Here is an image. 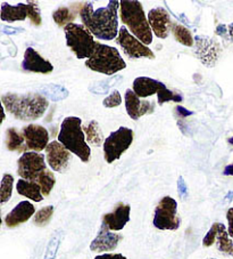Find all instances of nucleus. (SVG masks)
<instances>
[{
    "mask_svg": "<svg viewBox=\"0 0 233 259\" xmlns=\"http://www.w3.org/2000/svg\"><path fill=\"white\" fill-rule=\"evenodd\" d=\"M39 93L52 102L63 101L69 96V91H67L64 86H61V84L56 83L43 84V86L40 87Z\"/></svg>",
    "mask_w": 233,
    "mask_h": 259,
    "instance_id": "obj_23",
    "label": "nucleus"
},
{
    "mask_svg": "<svg viewBox=\"0 0 233 259\" xmlns=\"http://www.w3.org/2000/svg\"><path fill=\"white\" fill-rule=\"evenodd\" d=\"M53 215V207L52 205H47V207H43L40 209L39 211L35 212L33 222L35 225L38 226H44L47 225L49 222H50L51 217Z\"/></svg>",
    "mask_w": 233,
    "mask_h": 259,
    "instance_id": "obj_33",
    "label": "nucleus"
},
{
    "mask_svg": "<svg viewBox=\"0 0 233 259\" xmlns=\"http://www.w3.org/2000/svg\"><path fill=\"white\" fill-rule=\"evenodd\" d=\"M22 134L24 136L28 152L34 151L39 153V152L47 149L49 144V133L44 127L40 126V124H28L23 128Z\"/></svg>",
    "mask_w": 233,
    "mask_h": 259,
    "instance_id": "obj_15",
    "label": "nucleus"
},
{
    "mask_svg": "<svg viewBox=\"0 0 233 259\" xmlns=\"http://www.w3.org/2000/svg\"><path fill=\"white\" fill-rule=\"evenodd\" d=\"M35 183H38V184L41 186L43 196H48L56 184V178L53 176V174L47 169L46 171H43L41 174V176L38 178V181Z\"/></svg>",
    "mask_w": 233,
    "mask_h": 259,
    "instance_id": "obj_31",
    "label": "nucleus"
},
{
    "mask_svg": "<svg viewBox=\"0 0 233 259\" xmlns=\"http://www.w3.org/2000/svg\"><path fill=\"white\" fill-rule=\"evenodd\" d=\"M172 33L179 44L187 47H192L195 45V38L192 37L191 31L180 23H173Z\"/></svg>",
    "mask_w": 233,
    "mask_h": 259,
    "instance_id": "obj_28",
    "label": "nucleus"
},
{
    "mask_svg": "<svg viewBox=\"0 0 233 259\" xmlns=\"http://www.w3.org/2000/svg\"><path fill=\"white\" fill-rule=\"evenodd\" d=\"M58 142L62 143L71 153L79 157L82 162H88L91 155L90 146L86 142V134L82 129V120L78 117H67L61 124Z\"/></svg>",
    "mask_w": 233,
    "mask_h": 259,
    "instance_id": "obj_3",
    "label": "nucleus"
},
{
    "mask_svg": "<svg viewBox=\"0 0 233 259\" xmlns=\"http://www.w3.org/2000/svg\"><path fill=\"white\" fill-rule=\"evenodd\" d=\"M178 193L180 195L181 199H187L189 196V191H188V186L185 182V178L182 176L179 177L178 180Z\"/></svg>",
    "mask_w": 233,
    "mask_h": 259,
    "instance_id": "obj_37",
    "label": "nucleus"
},
{
    "mask_svg": "<svg viewBox=\"0 0 233 259\" xmlns=\"http://www.w3.org/2000/svg\"><path fill=\"white\" fill-rule=\"evenodd\" d=\"M46 159L53 171L64 172L70 166L71 152L62 143L53 141L47 146Z\"/></svg>",
    "mask_w": 233,
    "mask_h": 259,
    "instance_id": "obj_13",
    "label": "nucleus"
},
{
    "mask_svg": "<svg viewBox=\"0 0 233 259\" xmlns=\"http://www.w3.org/2000/svg\"><path fill=\"white\" fill-rule=\"evenodd\" d=\"M28 17L31 21V23L33 25H41L42 19H41V13H40V8L38 7L37 3L29 2L28 3Z\"/></svg>",
    "mask_w": 233,
    "mask_h": 259,
    "instance_id": "obj_34",
    "label": "nucleus"
},
{
    "mask_svg": "<svg viewBox=\"0 0 233 259\" xmlns=\"http://www.w3.org/2000/svg\"><path fill=\"white\" fill-rule=\"evenodd\" d=\"M86 66L95 72L113 75L127 68V64L121 56L119 49L98 42L95 53L86 61Z\"/></svg>",
    "mask_w": 233,
    "mask_h": 259,
    "instance_id": "obj_5",
    "label": "nucleus"
},
{
    "mask_svg": "<svg viewBox=\"0 0 233 259\" xmlns=\"http://www.w3.org/2000/svg\"><path fill=\"white\" fill-rule=\"evenodd\" d=\"M196 56L200 60L201 63L207 68H213L221 54L222 48L217 41L213 38L205 35H196L195 37Z\"/></svg>",
    "mask_w": 233,
    "mask_h": 259,
    "instance_id": "obj_12",
    "label": "nucleus"
},
{
    "mask_svg": "<svg viewBox=\"0 0 233 259\" xmlns=\"http://www.w3.org/2000/svg\"><path fill=\"white\" fill-rule=\"evenodd\" d=\"M226 220H227V232L228 235L233 239V208H230L226 212Z\"/></svg>",
    "mask_w": 233,
    "mask_h": 259,
    "instance_id": "obj_38",
    "label": "nucleus"
},
{
    "mask_svg": "<svg viewBox=\"0 0 233 259\" xmlns=\"http://www.w3.org/2000/svg\"><path fill=\"white\" fill-rule=\"evenodd\" d=\"M131 207L129 204L119 203L115 209L102 217V225H105L110 231H121L130 221Z\"/></svg>",
    "mask_w": 233,
    "mask_h": 259,
    "instance_id": "obj_18",
    "label": "nucleus"
},
{
    "mask_svg": "<svg viewBox=\"0 0 233 259\" xmlns=\"http://www.w3.org/2000/svg\"><path fill=\"white\" fill-rule=\"evenodd\" d=\"M28 4H19V5L13 6L7 3L2 4V14L0 19L4 22H13L24 21L28 17Z\"/></svg>",
    "mask_w": 233,
    "mask_h": 259,
    "instance_id": "obj_21",
    "label": "nucleus"
},
{
    "mask_svg": "<svg viewBox=\"0 0 233 259\" xmlns=\"http://www.w3.org/2000/svg\"><path fill=\"white\" fill-rule=\"evenodd\" d=\"M227 142H228V143H230V144H231V145H233V137H231V138H228V140H227Z\"/></svg>",
    "mask_w": 233,
    "mask_h": 259,
    "instance_id": "obj_46",
    "label": "nucleus"
},
{
    "mask_svg": "<svg viewBox=\"0 0 233 259\" xmlns=\"http://www.w3.org/2000/svg\"><path fill=\"white\" fill-rule=\"evenodd\" d=\"M125 109L128 115L133 120H139L146 114H150L155 110V103L141 100L133 89H128L125 92Z\"/></svg>",
    "mask_w": 233,
    "mask_h": 259,
    "instance_id": "obj_16",
    "label": "nucleus"
},
{
    "mask_svg": "<svg viewBox=\"0 0 233 259\" xmlns=\"http://www.w3.org/2000/svg\"><path fill=\"white\" fill-rule=\"evenodd\" d=\"M3 33L5 34H17L20 32H24V29L23 28H13V26H7V25H4L2 28Z\"/></svg>",
    "mask_w": 233,
    "mask_h": 259,
    "instance_id": "obj_39",
    "label": "nucleus"
},
{
    "mask_svg": "<svg viewBox=\"0 0 233 259\" xmlns=\"http://www.w3.org/2000/svg\"><path fill=\"white\" fill-rule=\"evenodd\" d=\"M75 13L70 10L69 7H64L62 6L60 8L52 13V19L53 21L56 22V24H58L60 26H67L71 23H73L75 20Z\"/></svg>",
    "mask_w": 233,
    "mask_h": 259,
    "instance_id": "obj_29",
    "label": "nucleus"
},
{
    "mask_svg": "<svg viewBox=\"0 0 233 259\" xmlns=\"http://www.w3.org/2000/svg\"><path fill=\"white\" fill-rule=\"evenodd\" d=\"M122 103V97H121V94L119 91H114L110 94L108 97H106L104 101H102V104H104L105 108H116V106L121 105Z\"/></svg>",
    "mask_w": 233,
    "mask_h": 259,
    "instance_id": "obj_36",
    "label": "nucleus"
},
{
    "mask_svg": "<svg viewBox=\"0 0 233 259\" xmlns=\"http://www.w3.org/2000/svg\"><path fill=\"white\" fill-rule=\"evenodd\" d=\"M152 32L159 39H166L172 30L171 15L164 7H156L149 11L147 15Z\"/></svg>",
    "mask_w": 233,
    "mask_h": 259,
    "instance_id": "obj_14",
    "label": "nucleus"
},
{
    "mask_svg": "<svg viewBox=\"0 0 233 259\" xmlns=\"http://www.w3.org/2000/svg\"><path fill=\"white\" fill-rule=\"evenodd\" d=\"M95 259H128L122 253H104L95 257Z\"/></svg>",
    "mask_w": 233,
    "mask_h": 259,
    "instance_id": "obj_41",
    "label": "nucleus"
},
{
    "mask_svg": "<svg viewBox=\"0 0 233 259\" xmlns=\"http://www.w3.org/2000/svg\"><path fill=\"white\" fill-rule=\"evenodd\" d=\"M120 16L123 24L128 26L130 32L142 44L148 46L152 42V30L140 2L122 0L120 7Z\"/></svg>",
    "mask_w": 233,
    "mask_h": 259,
    "instance_id": "obj_4",
    "label": "nucleus"
},
{
    "mask_svg": "<svg viewBox=\"0 0 233 259\" xmlns=\"http://www.w3.org/2000/svg\"><path fill=\"white\" fill-rule=\"evenodd\" d=\"M33 215H35L34 205L30 203L29 201H21L5 217V224L13 229V227H16L28 222Z\"/></svg>",
    "mask_w": 233,
    "mask_h": 259,
    "instance_id": "obj_20",
    "label": "nucleus"
},
{
    "mask_svg": "<svg viewBox=\"0 0 233 259\" xmlns=\"http://www.w3.org/2000/svg\"><path fill=\"white\" fill-rule=\"evenodd\" d=\"M82 129L84 134H86L87 143H89L90 145L100 146L105 143L104 134H102L99 124H98V122L95 121V120L88 122L87 124H83Z\"/></svg>",
    "mask_w": 233,
    "mask_h": 259,
    "instance_id": "obj_24",
    "label": "nucleus"
},
{
    "mask_svg": "<svg viewBox=\"0 0 233 259\" xmlns=\"http://www.w3.org/2000/svg\"><path fill=\"white\" fill-rule=\"evenodd\" d=\"M119 7H121V2L111 0L107 7L93 11L92 3H86L80 10V17L83 25L96 38L113 40L119 35Z\"/></svg>",
    "mask_w": 233,
    "mask_h": 259,
    "instance_id": "obj_1",
    "label": "nucleus"
},
{
    "mask_svg": "<svg viewBox=\"0 0 233 259\" xmlns=\"http://www.w3.org/2000/svg\"><path fill=\"white\" fill-rule=\"evenodd\" d=\"M216 34H218L219 37H222L224 39H227V25L225 24H218L216 26V30H215Z\"/></svg>",
    "mask_w": 233,
    "mask_h": 259,
    "instance_id": "obj_42",
    "label": "nucleus"
},
{
    "mask_svg": "<svg viewBox=\"0 0 233 259\" xmlns=\"http://www.w3.org/2000/svg\"><path fill=\"white\" fill-rule=\"evenodd\" d=\"M232 238L228 235V232L226 231L225 226H224L222 223L219 224V229L217 231L216 239H215V242H216V248L218 251L227 254V256L233 257V241Z\"/></svg>",
    "mask_w": 233,
    "mask_h": 259,
    "instance_id": "obj_26",
    "label": "nucleus"
},
{
    "mask_svg": "<svg viewBox=\"0 0 233 259\" xmlns=\"http://www.w3.org/2000/svg\"><path fill=\"white\" fill-rule=\"evenodd\" d=\"M4 109L22 121H33L46 113L49 102L39 93H8L2 96Z\"/></svg>",
    "mask_w": 233,
    "mask_h": 259,
    "instance_id": "obj_2",
    "label": "nucleus"
},
{
    "mask_svg": "<svg viewBox=\"0 0 233 259\" xmlns=\"http://www.w3.org/2000/svg\"><path fill=\"white\" fill-rule=\"evenodd\" d=\"M63 239V232L60 230L57 231L55 234L52 235V238L49 241L47 245L46 253H44V259H55L57 256L58 248H60L61 242Z\"/></svg>",
    "mask_w": 233,
    "mask_h": 259,
    "instance_id": "obj_32",
    "label": "nucleus"
},
{
    "mask_svg": "<svg viewBox=\"0 0 233 259\" xmlns=\"http://www.w3.org/2000/svg\"><path fill=\"white\" fill-rule=\"evenodd\" d=\"M154 226L160 231H177L180 227V217L178 215V203L171 196L160 199L155 209Z\"/></svg>",
    "mask_w": 233,
    "mask_h": 259,
    "instance_id": "obj_9",
    "label": "nucleus"
},
{
    "mask_svg": "<svg viewBox=\"0 0 233 259\" xmlns=\"http://www.w3.org/2000/svg\"><path fill=\"white\" fill-rule=\"evenodd\" d=\"M133 92L140 98H145L157 94L158 104L163 105L164 103L167 102H176L180 103L183 101V96L181 94L169 91L163 82L158 80L152 79L149 77H139L134 79L132 84Z\"/></svg>",
    "mask_w": 233,
    "mask_h": 259,
    "instance_id": "obj_7",
    "label": "nucleus"
},
{
    "mask_svg": "<svg viewBox=\"0 0 233 259\" xmlns=\"http://www.w3.org/2000/svg\"><path fill=\"white\" fill-rule=\"evenodd\" d=\"M13 185H14V177L11 174H5L2 180V187H0V202L2 204L10 201L13 193Z\"/></svg>",
    "mask_w": 233,
    "mask_h": 259,
    "instance_id": "obj_30",
    "label": "nucleus"
},
{
    "mask_svg": "<svg viewBox=\"0 0 233 259\" xmlns=\"http://www.w3.org/2000/svg\"><path fill=\"white\" fill-rule=\"evenodd\" d=\"M223 175H225V176H233V163H232V164H228V166H226L225 168H224Z\"/></svg>",
    "mask_w": 233,
    "mask_h": 259,
    "instance_id": "obj_43",
    "label": "nucleus"
},
{
    "mask_svg": "<svg viewBox=\"0 0 233 259\" xmlns=\"http://www.w3.org/2000/svg\"><path fill=\"white\" fill-rule=\"evenodd\" d=\"M227 40H231L233 42V23L227 25Z\"/></svg>",
    "mask_w": 233,
    "mask_h": 259,
    "instance_id": "obj_44",
    "label": "nucleus"
},
{
    "mask_svg": "<svg viewBox=\"0 0 233 259\" xmlns=\"http://www.w3.org/2000/svg\"><path fill=\"white\" fill-rule=\"evenodd\" d=\"M17 174L22 180L37 182L43 171L47 170L44 155L38 152H25L17 161Z\"/></svg>",
    "mask_w": 233,
    "mask_h": 259,
    "instance_id": "obj_10",
    "label": "nucleus"
},
{
    "mask_svg": "<svg viewBox=\"0 0 233 259\" xmlns=\"http://www.w3.org/2000/svg\"><path fill=\"white\" fill-rule=\"evenodd\" d=\"M133 142V131L127 127H120L118 131L109 134L104 143V157L106 162L113 163L122 157V154L131 146Z\"/></svg>",
    "mask_w": 233,
    "mask_h": 259,
    "instance_id": "obj_8",
    "label": "nucleus"
},
{
    "mask_svg": "<svg viewBox=\"0 0 233 259\" xmlns=\"http://www.w3.org/2000/svg\"><path fill=\"white\" fill-rule=\"evenodd\" d=\"M16 190H17V193L34 201V202H41L43 200L41 186L35 182L19 180L16 185Z\"/></svg>",
    "mask_w": 233,
    "mask_h": 259,
    "instance_id": "obj_22",
    "label": "nucleus"
},
{
    "mask_svg": "<svg viewBox=\"0 0 233 259\" xmlns=\"http://www.w3.org/2000/svg\"><path fill=\"white\" fill-rule=\"evenodd\" d=\"M219 224H221V223H214L212 227H210L209 231L207 232V234L205 235V238L203 240L204 247H210V245H213L215 243V239H216V234H217V231L219 229Z\"/></svg>",
    "mask_w": 233,
    "mask_h": 259,
    "instance_id": "obj_35",
    "label": "nucleus"
},
{
    "mask_svg": "<svg viewBox=\"0 0 233 259\" xmlns=\"http://www.w3.org/2000/svg\"><path fill=\"white\" fill-rule=\"evenodd\" d=\"M66 45L79 60L90 59L95 53L98 42L86 26L71 23L64 28Z\"/></svg>",
    "mask_w": 233,
    "mask_h": 259,
    "instance_id": "obj_6",
    "label": "nucleus"
},
{
    "mask_svg": "<svg viewBox=\"0 0 233 259\" xmlns=\"http://www.w3.org/2000/svg\"><path fill=\"white\" fill-rule=\"evenodd\" d=\"M6 147L12 152H28L25 146V140L22 133L15 128H8L6 132Z\"/></svg>",
    "mask_w": 233,
    "mask_h": 259,
    "instance_id": "obj_25",
    "label": "nucleus"
},
{
    "mask_svg": "<svg viewBox=\"0 0 233 259\" xmlns=\"http://www.w3.org/2000/svg\"><path fill=\"white\" fill-rule=\"evenodd\" d=\"M121 240H122V235L113 233L105 225L101 224L99 233L90 244V250L95 252L111 251L116 249Z\"/></svg>",
    "mask_w": 233,
    "mask_h": 259,
    "instance_id": "obj_19",
    "label": "nucleus"
},
{
    "mask_svg": "<svg viewBox=\"0 0 233 259\" xmlns=\"http://www.w3.org/2000/svg\"><path fill=\"white\" fill-rule=\"evenodd\" d=\"M232 200H233V191H230V192H228V193H227V195L225 196V199H224V202L230 203Z\"/></svg>",
    "mask_w": 233,
    "mask_h": 259,
    "instance_id": "obj_45",
    "label": "nucleus"
},
{
    "mask_svg": "<svg viewBox=\"0 0 233 259\" xmlns=\"http://www.w3.org/2000/svg\"><path fill=\"white\" fill-rule=\"evenodd\" d=\"M207 259H216V258H207Z\"/></svg>",
    "mask_w": 233,
    "mask_h": 259,
    "instance_id": "obj_47",
    "label": "nucleus"
},
{
    "mask_svg": "<svg viewBox=\"0 0 233 259\" xmlns=\"http://www.w3.org/2000/svg\"><path fill=\"white\" fill-rule=\"evenodd\" d=\"M22 69L24 71H29V72L48 74L53 71V65L48 60L43 59L34 48L28 47L24 52Z\"/></svg>",
    "mask_w": 233,
    "mask_h": 259,
    "instance_id": "obj_17",
    "label": "nucleus"
},
{
    "mask_svg": "<svg viewBox=\"0 0 233 259\" xmlns=\"http://www.w3.org/2000/svg\"><path fill=\"white\" fill-rule=\"evenodd\" d=\"M123 81L122 75H114V77L100 80V81H96L89 86V92L96 95H106L109 92L110 88L115 87L116 84H119Z\"/></svg>",
    "mask_w": 233,
    "mask_h": 259,
    "instance_id": "obj_27",
    "label": "nucleus"
},
{
    "mask_svg": "<svg viewBox=\"0 0 233 259\" xmlns=\"http://www.w3.org/2000/svg\"><path fill=\"white\" fill-rule=\"evenodd\" d=\"M176 112H177V115H179V117H181V118H187V117H190V115H192V114H195V112L187 110L185 106H180V105L177 106Z\"/></svg>",
    "mask_w": 233,
    "mask_h": 259,
    "instance_id": "obj_40",
    "label": "nucleus"
},
{
    "mask_svg": "<svg viewBox=\"0 0 233 259\" xmlns=\"http://www.w3.org/2000/svg\"><path fill=\"white\" fill-rule=\"evenodd\" d=\"M116 44L122 48V51L129 59L137 60L141 57L154 60L155 54L151 49L148 48L145 44H142L140 40L134 37V35L128 31L125 26H122L119 31V35L116 38Z\"/></svg>",
    "mask_w": 233,
    "mask_h": 259,
    "instance_id": "obj_11",
    "label": "nucleus"
}]
</instances>
